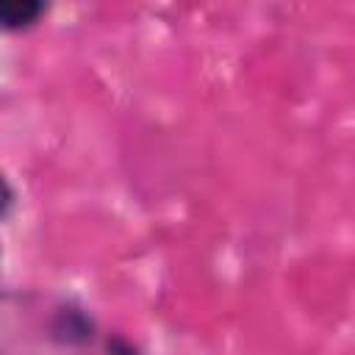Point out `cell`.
<instances>
[{
    "label": "cell",
    "mask_w": 355,
    "mask_h": 355,
    "mask_svg": "<svg viewBox=\"0 0 355 355\" xmlns=\"http://www.w3.org/2000/svg\"><path fill=\"white\" fill-rule=\"evenodd\" d=\"M42 14L36 0H0V28H25Z\"/></svg>",
    "instance_id": "6da1fadb"
},
{
    "label": "cell",
    "mask_w": 355,
    "mask_h": 355,
    "mask_svg": "<svg viewBox=\"0 0 355 355\" xmlns=\"http://www.w3.org/2000/svg\"><path fill=\"white\" fill-rule=\"evenodd\" d=\"M8 205H11V189H8V183L0 178V214H3Z\"/></svg>",
    "instance_id": "7a4b0ae2"
}]
</instances>
